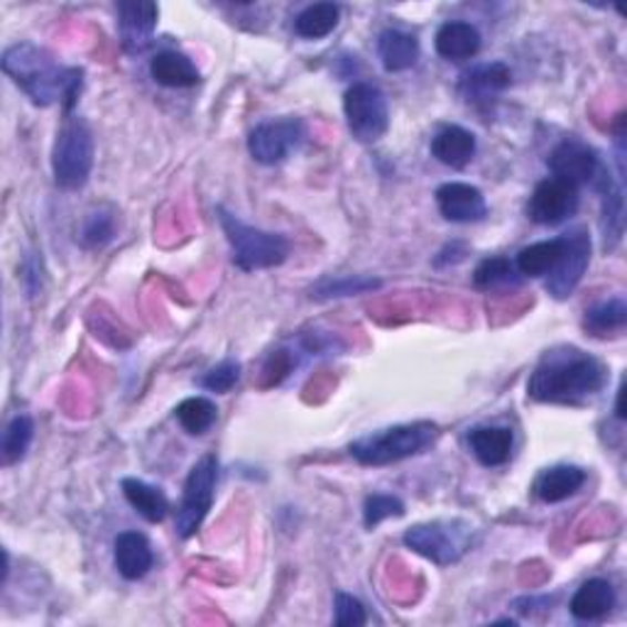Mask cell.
<instances>
[{
  "label": "cell",
  "instance_id": "obj_30",
  "mask_svg": "<svg viewBox=\"0 0 627 627\" xmlns=\"http://www.w3.org/2000/svg\"><path fill=\"white\" fill-rule=\"evenodd\" d=\"M382 282L373 280V277H363V275H356V277H336V280H323L317 287L311 289V297L314 299H336V297H356V295H366V292H373Z\"/></svg>",
  "mask_w": 627,
  "mask_h": 627
},
{
  "label": "cell",
  "instance_id": "obj_16",
  "mask_svg": "<svg viewBox=\"0 0 627 627\" xmlns=\"http://www.w3.org/2000/svg\"><path fill=\"white\" fill-rule=\"evenodd\" d=\"M586 483V471L580 466H568V463H559V466H552L547 471H542L534 481L532 491L539 497L542 503H564L568 497L576 495L580 487Z\"/></svg>",
  "mask_w": 627,
  "mask_h": 627
},
{
  "label": "cell",
  "instance_id": "obj_32",
  "mask_svg": "<svg viewBox=\"0 0 627 627\" xmlns=\"http://www.w3.org/2000/svg\"><path fill=\"white\" fill-rule=\"evenodd\" d=\"M115 238V214L111 208H99V212L89 214L81 228V240L89 248H103L106 243Z\"/></svg>",
  "mask_w": 627,
  "mask_h": 627
},
{
  "label": "cell",
  "instance_id": "obj_25",
  "mask_svg": "<svg viewBox=\"0 0 627 627\" xmlns=\"http://www.w3.org/2000/svg\"><path fill=\"white\" fill-rule=\"evenodd\" d=\"M564 255V236L554 240L532 243V246L522 248L515 258V270L525 277H544L549 275L556 265H559Z\"/></svg>",
  "mask_w": 627,
  "mask_h": 627
},
{
  "label": "cell",
  "instance_id": "obj_3",
  "mask_svg": "<svg viewBox=\"0 0 627 627\" xmlns=\"http://www.w3.org/2000/svg\"><path fill=\"white\" fill-rule=\"evenodd\" d=\"M436 436L439 426L432 422L398 424L353 441L351 456L363 466H390V463L422 454L434 444Z\"/></svg>",
  "mask_w": 627,
  "mask_h": 627
},
{
  "label": "cell",
  "instance_id": "obj_9",
  "mask_svg": "<svg viewBox=\"0 0 627 627\" xmlns=\"http://www.w3.org/2000/svg\"><path fill=\"white\" fill-rule=\"evenodd\" d=\"M307 131L299 119H280L260 123L248 137V153L260 165H280L292 150L305 143Z\"/></svg>",
  "mask_w": 627,
  "mask_h": 627
},
{
  "label": "cell",
  "instance_id": "obj_13",
  "mask_svg": "<svg viewBox=\"0 0 627 627\" xmlns=\"http://www.w3.org/2000/svg\"><path fill=\"white\" fill-rule=\"evenodd\" d=\"M160 8L150 0H131L119 3V32L121 44L127 54H141L150 48L157 30Z\"/></svg>",
  "mask_w": 627,
  "mask_h": 627
},
{
  "label": "cell",
  "instance_id": "obj_17",
  "mask_svg": "<svg viewBox=\"0 0 627 627\" xmlns=\"http://www.w3.org/2000/svg\"><path fill=\"white\" fill-rule=\"evenodd\" d=\"M510 81H513V74L503 62L481 64L463 74L461 94L469 103H491V99L510 86Z\"/></svg>",
  "mask_w": 627,
  "mask_h": 627
},
{
  "label": "cell",
  "instance_id": "obj_2",
  "mask_svg": "<svg viewBox=\"0 0 627 627\" xmlns=\"http://www.w3.org/2000/svg\"><path fill=\"white\" fill-rule=\"evenodd\" d=\"M6 76L13 79L34 106H54L62 103L66 115L76 106L84 72L76 66H62L44 48L32 42H20L8 48L0 60Z\"/></svg>",
  "mask_w": 627,
  "mask_h": 627
},
{
  "label": "cell",
  "instance_id": "obj_12",
  "mask_svg": "<svg viewBox=\"0 0 627 627\" xmlns=\"http://www.w3.org/2000/svg\"><path fill=\"white\" fill-rule=\"evenodd\" d=\"M549 169L556 179H564L574 187H584V184L596 182L600 177V160L594 147H588L586 143L568 141L559 143L549 155Z\"/></svg>",
  "mask_w": 627,
  "mask_h": 627
},
{
  "label": "cell",
  "instance_id": "obj_18",
  "mask_svg": "<svg viewBox=\"0 0 627 627\" xmlns=\"http://www.w3.org/2000/svg\"><path fill=\"white\" fill-rule=\"evenodd\" d=\"M153 547L145 534L141 532H121L119 539H115V568L119 574L127 580H137L147 576L150 568H153Z\"/></svg>",
  "mask_w": 627,
  "mask_h": 627
},
{
  "label": "cell",
  "instance_id": "obj_4",
  "mask_svg": "<svg viewBox=\"0 0 627 627\" xmlns=\"http://www.w3.org/2000/svg\"><path fill=\"white\" fill-rule=\"evenodd\" d=\"M94 169V133L84 119L66 115L52 150V172L60 189L76 192L84 187Z\"/></svg>",
  "mask_w": 627,
  "mask_h": 627
},
{
  "label": "cell",
  "instance_id": "obj_31",
  "mask_svg": "<svg viewBox=\"0 0 627 627\" xmlns=\"http://www.w3.org/2000/svg\"><path fill=\"white\" fill-rule=\"evenodd\" d=\"M515 265L510 263L507 258H485L473 273V285L479 289H495L515 282Z\"/></svg>",
  "mask_w": 627,
  "mask_h": 627
},
{
  "label": "cell",
  "instance_id": "obj_34",
  "mask_svg": "<svg viewBox=\"0 0 627 627\" xmlns=\"http://www.w3.org/2000/svg\"><path fill=\"white\" fill-rule=\"evenodd\" d=\"M238 378H240V363L238 361H224V363H218L216 368L208 370V373L199 382H202V388L224 394L228 390H234Z\"/></svg>",
  "mask_w": 627,
  "mask_h": 627
},
{
  "label": "cell",
  "instance_id": "obj_24",
  "mask_svg": "<svg viewBox=\"0 0 627 627\" xmlns=\"http://www.w3.org/2000/svg\"><path fill=\"white\" fill-rule=\"evenodd\" d=\"M627 327V305L623 297H613L606 301H598L590 309H586L584 329L596 336V339H608V336H618Z\"/></svg>",
  "mask_w": 627,
  "mask_h": 627
},
{
  "label": "cell",
  "instance_id": "obj_8",
  "mask_svg": "<svg viewBox=\"0 0 627 627\" xmlns=\"http://www.w3.org/2000/svg\"><path fill=\"white\" fill-rule=\"evenodd\" d=\"M218 481V461L216 456H204L202 461L194 463V469L187 475L182 493V505L177 513V534L182 539H189L202 527L206 520L208 510L214 505V491Z\"/></svg>",
  "mask_w": 627,
  "mask_h": 627
},
{
  "label": "cell",
  "instance_id": "obj_26",
  "mask_svg": "<svg viewBox=\"0 0 627 627\" xmlns=\"http://www.w3.org/2000/svg\"><path fill=\"white\" fill-rule=\"evenodd\" d=\"M121 487H123L125 501L131 503L147 522H162L167 517L169 501H167V495L160 491V487L150 485L145 481H137V479H125Z\"/></svg>",
  "mask_w": 627,
  "mask_h": 627
},
{
  "label": "cell",
  "instance_id": "obj_14",
  "mask_svg": "<svg viewBox=\"0 0 627 627\" xmlns=\"http://www.w3.org/2000/svg\"><path fill=\"white\" fill-rule=\"evenodd\" d=\"M439 212L451 224H479L487 216L485 196L466 182H449L436 189Z\"/></svg>",
  "mask_w": 627,
  "mask_h": 627
},
{
  "label": "cell",
  "instance_id": "obj_10",
  "mask_svg": "<svg viewBox=\"0 0 627 627\" xmlns=\"http://www.w3.org/2000/svg\"><path fill=\"white\" fill-rule=\"evenodd\" d=\"M590 263V238L584 228H574L564 236V255L559 265L547 275V292L554 299H568Z\"/></svg>",
  "mask_w": 627,
  "mask_h": 627
},
{
  "label": "cell",
  "instance_id": "obj_35",
  "mask_svg": "<svg viewBox=\"0 0 627 627\" xmlns=\"http://www.w3.org/2000/svg\"><path fill=\"white\" fill-rule=\"evenodd\" d=\"M333 608H336V625L339 627H361L368 620L363 603L348 594H336Z\"/></svg>",
  "mask_w": 627,
  "mask_h": 627
},
{
  "label": "cell",
  "instance_id": "obj_19",
  "mask_svg": "<svg viewBox=\"0 0 627 627\" xmlns=\"http://www.w3.org/2000/svg\"><path fill=\"white\" fill-rule=\"evenodd\" d=\"M434 48L439 56H444L449 62L471 60L481 50V32L471 22L451 20L439 28Z\"/></svg>",
  "mask_w": 627,
  "mask_h": 627
},
{
  "label": "cell",
  "instance_id": "obj_29",
  "mask_svg": "<svg viewBox=\"0 0 627 627\" xmlns=\"http://www.w3.org/2000/svg\"><path fill=\"white\" fill-rule=\"evenodd\" d=\"M174 414H177V422L182 424L184 432L192 436H199L214 426L218 410L208 398H189L179 404Z\"/></svg>",
  "mask_w": 627,
  "mask_h": 627
},
{
  "label": "cell",
  "instance_id": "obj_22",
  "mask_svg": "<svg viewBox=\"0 0 627 627\" xmlns=\"http://www.w3.org/2000/svg\"><path fill=\"white\" fill-rule=\"evenodd\" d=\"M568 608L576 620H600L615 608V588L606 578H590L576 590Z\"/></svg>",
  "mask_w": 627,
  "mask_h": 627
},
{
  "label": "cell",
  "instance_id": "obj_15",
  "mask_svg": "<svg viewBox=\"0 0 627 627\" xmlns=\"http://www.w3.org/2000/svg\"><path fill=\"white\" fill-rule=\"evenodd\" d=\"M469 446L483 466L497 469L513 459L515 434L510 426H479L469 434Z\"/></svg>",
  "mask_w": 627,
  "mask_h": 627
},
{
  "label": "cell",
  "instance_id": "obj_28",
  "mask_svg": "<svg viewBox=\"0 0 627 627\" xmlns=\"http://www.w3.org/2000/svg\"><path fill=\"white\" fill-rule=\"evenodd\" d=\"M32 436H34L32 417L18 414L10 420L3 432V441H0V454H3L6 466H13V463L25 459L28 449L32 444Z\"/></svg>",
  "mask_w": 627,
  "mask_h": 627
},
{
  "label": "cell",
  "instance_id": "obj_33",
  "mask_svg": "<svg viewBox=\"0 0 627 627\" xmlns=\"http://www.w3.org/2000/svg\"><path fill=\"white\" fill-rule=\"evenodd\" d=\"M404 515V503L400 501L398 495H386V493H376L366 497L363 505V522L368 530L378 527L380 522H386L390 517H402Z\"/></svg>",
  "mask_w": 627,
  "mask_h": 627
},
{
  "label": "cell",
  "instance_id": "obj_23",
  "mask_svg": "<svg viewBox=\"0 0 627 627\" xmlns=\"http://www.w3.org/2000/svg\"><path fill=\"white\" fill-rule=\"evenodd\" d=\"M378 54L388 72H408L420 60V42L404 30H386L378 38Z\"/></svg>",
  "mask_w": 627,
  "mask_h": 627
},
{
  "label": "cell",
  "instance_id": "obj_21",
  "mask_svg": "<svg viewBox=\"0 0 627 627\" xmlns=\"http://www.w3.org/2000/svg\"><path fill=\"white\" fill-rule=\"evenodd\" d=\"M150 74H153L160 86L167 89H192L202 81L199 69H196L189 56L174 50L155 54L153 64H150Z\"/></svg>",
  "mask_w": 627,
  "mask_h": 627
},
{
  "label": "cell",
  "instance_id": "obj_7",
  "mask_svg": "<svg viewBox=\"0 0 627 627\" xmlns=\"http://www.w3.org/2000/svg\"><path fill=\"white\" fill-rule=\"evenodd\" d=\"M343 113L348 131L358 143L373 145L390 127V111L388 99L382 91L366 81H358L343 96Z\"/></svg>",
  "mask_w": 627,
  "mask_h": 627
},
{
  "label": "cell",
  "instance_id": "obj_27",
  "mask_svg": "<svg viewBox=\"0 0 627 627\" xmlns=\"http://www.w3.org/2000/svg\"><path fill=\"white\" fill-rule=\"evenodd\" d=\"M339 20L341 8L336 3H314L297 16L295 32L305 40H321L336 30Z\"/></svg>",
  "mask_w": 627,
  "mask_h": 627
},
{
  "label": "cell",
  "instance_id": "obj_11",
  "mask_svg": "<svg viewBox=\"0 0 627 627\" xmlns=\"http://www.w3.org/2000/svg\"><path fill=\"white\" fill-rule=\"evenodd\" d=\"M578 208V187L564 179L549 177L534 187L527 216L539 226H559L566 218H572Z\"/></svg>",
  "mask_w": 627,
  "mask_h": 627
},
{
  "label": "cell",
  "instance_id": "obj_6",
  "mask_svg": "<svg viewBox=\"0 0 627 627\" xmlns=\"http://www.w3.org/2000/svg\"><path fill=\"white\" fill-rule=\"evenodd\" d=\"M475 530L469 520H434L404 532L402 542L436 566L461 562L473 547Z\"/></svg>",
  "mask_w": 627,
  "mask_h": 627
},
{
  "label": "cell",
  "instance_id": "obj_1",
  "mask_svg": "<svg viewBox=\"0 0 627 627\" xmlns=\"http://www.w3.org/2000/svg\"><path fill=\"white\" fill-rule=\"evenodd\" d=\"M608 370L576 346L552 348L527 382V394L544 404H580L606 388Z\"/></svg>",
  "mask_w": 627,
  "mask_h": 627
},
{
  "label": "cell",
  "instance_id": "obj_20",
  "mask_svg": "<svg viewBox=\"0 0 627 627\" xmlns=\"http://www.w3.org/2000/svg\"><path fill=\"white\" fill-rule=\"evenodd\" d=\"M432 155L441 165L463 169L475 157V135L461 125H446L434 135Z\"/></svg>",
  "mask_w": 627,
  "mask_h": 627
},
{
  "label": "cell",
  "instance_id": "obj_5",
  "mask_svg": "<svg viewBox=\"0 0 627 627\" xmlns=\"http://www.w3.org/2000/svg\"><path fill=\"white\" fill-rule=\"evenodd\" d=\"M218 220L220 228L230 243V253H234V263L240 270H267V267H277L287 260L289 255V240L282 234H270V230L253 228L226 208L218 206Z\"/></svg>",
  "mask_w": 627,
  "mask_h": 627
}]
</instances>
